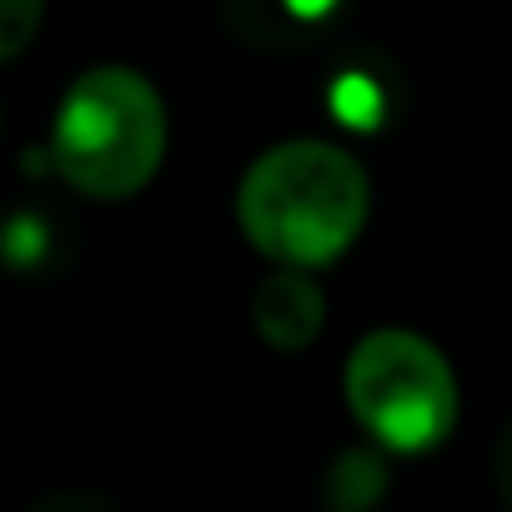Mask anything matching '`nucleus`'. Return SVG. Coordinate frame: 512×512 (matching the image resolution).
I'll return each mask as SVG.
<instances>
[{"label": "nucleus", "instance_id": "1", "mask_svg": "<svg viewBox=\"0 0 512 512\" xmlns=\"http://www.w3.org/2000/svg\"><path fill=\"white\" fill-rule=\"evenodd\" d=\"M372 181L362 161L332 141H282L262 151L236 191L246 241L282 267H327L362 236Z\"/></svg>", "mask_w": 512, "mask_h": 512}, {"label": "nucleus", "instance_id": "2", "mask_svg": "<svg viewBox=\"0 0 512 512\" xmlns=\"http://www.w3.org/2000/svg\"><path fill=\"white\" fill-rule=\"evenodd\" d=\"M166 161V101L131 66L81 71L51 121V166L91 201H126Z\"/></svg>", "mask_w": 512, "mask_h": 512}, {"label": "nucleus", "instance_id": "3", "mask_svg": "<svg viewBox=\"0 0 512 512\" xmlns=\"http://www.w3.org/2000/svg\"><path fill=\"white\" fill-rule=\"evenodd\" d=\"M342 392L352 417L392 452H427L457 422V377L447 357L402 327L367 332L352 347Z\"/></svg>", "mask_w": 512, "mask_h": 512}, {"label": "nucleus", "instance_id": "4", "mask_svg": "<svg viewBox=\"0 0 512 512\" xmlns=\"http://www.w3.org/2000/svg\"><path fill=\"white\" fill-rule=\"evenodd\" d=\"M251 317H256V332H262L267 347L277 352H302L317 342L322 322H327V297L317 287V277H307V267H282L256 287V302H251Z\"/></svg>", "mask_w": 512, "mask_h": 512}, {"label": "nucleus", "instance_id": "5", "mask_svg": "<svg viewBox=\"0 0 512 512\" xmlns=\"http://www.w3.org/2000/svg\"><path fill=\"white\" fill-rule=\"evenodd\" d=\"M322 492H327V502L342 507V512H367V507L382 502V492H387V467H382V457H372V452H342V457L332 462Z\"/></svg>", "mask_w": 512, "mask_h": 512}, {"label": "nucleus", "instance_id": "6", "mask_svg": "<svg viewBox=\"0 0 512 512\" xmlns=\"http://www.w3.org/2000/svg\"><path fill=\"white\" fill-rule=\"evenodd\" d=\"M327 101H332V116H337L342 126H352V131H372V126H382V111H387L382 86H377L367 71H342V76L332 81Z\"/></svg>", "mask_w": 512, "mask_h": 512}, {"label": "nucleus", "instance_id": "7", "mask_svg": "<svg viewBox=\"0 0 512 512\" xmlns=\"http://www.w3.org/2000/svg\"><path fill=\"white\" fill-rule=\"evenodd\" d=\"M46 21V0H0V66L16 61Z\"/></svg>", "mask_w": 512, "mask_h": 512}, {"label": "nucleus", "instance_id": "8", "mask_svg": "<svg viewBox=\"0 0 512 512\" xmlns=\"http://www.w3.org/2000/svg\"><path fill=\"white\" fill-rule=\"evenodd\" d=\"M46 251V226L36 216H16L6 226V236H0V256H6L11 267H36Z\"/></svg>", "mask_w": 512, "mask_h": 512}, {"label": "nucleus", "instance_id": "9", "mask_svg": "<svg viewBox=\"0 0 512 512\" xmlns=\"http://www.w3.org/2000/svg\"><path fill=\"white\" fill-rule=\"evenodd\" d=\"M497 487H502V502L512 507V427L502 432V447H497Z\"/></svg>", "mask_w": 512, "mask_h": 512}, {"label": "nucleus", "instance_id": "10", "mask_svg": "<svg viewBox=\"0 0 512 512\" xmlns=\"http://www.w3.org/2000/svg\"><path fill=\"white\" fill-rule=\"evenodd\" d=\"M332 6H337V0H282V11H287L292 21H322Z\"/></svg>", "mask_w": 512, "mask_h": 512}]
</instances>
